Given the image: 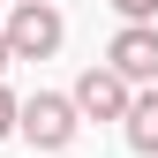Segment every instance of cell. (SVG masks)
Returning a JSON list of instances; mask_svg holds the SVG:
<instances>
[{
	"instance_id": "1",
	"label": "cell",
	"mask_w": 158,
	"mask_h": 158,
	"mask_svg": "<svg viewBox=\"0 0 158 158\" xmlns=\"http://www.w3.org/2000/svg\"><path fill=\"white\" fill-rule=\"evenodd\" d=\"M75 128H83V113H75L68 90H30L23 113H15V135L30 143V158H60L75 143Z\"/></svg>"
},
{
	"instance_id": "2",
	"label": "cell",
	"mask_w": 158,
	"mask_h": 158,
	"mask_svg": "<svg viewBox=\"0 0 158 158\" xmlns=\"http://www.w3.org/2000/svg\"><path fill=\"white\" fill-rule=\"evenodd\" d=\"M8 45H15V60H53V53L68 45V15L53 8V0H8Z\"/></svg>"
},
{
	"instance_id": "3",
	"label": "cell",
	"mask_w": 158,
	"mask_h": 158,
	"mask_svg": "<svg viewBox=\"0 0 158 158\" xmlns=\"http://www.w3.org/2000/svg\"><path fill=\"white\" fill-rule=\"evenodd\" d=\"M75 113H83V121H128V106H135V83H128V75H113L106 60H98V68H83V75H75Z\"/></svg>"
},
{
	"instance_id": "4",
	"label": "cell",
	"mask_w": 158,
	"mask_h": 158,
	"mask_svg": "<svg viewBox=\"0 0 158 158\" xmlns=\"http://www.w3.org/2000/svg\"><path fill=\"white\" fill-rule=\"evenodd\" d=\"M106 68L128 75L135 90H151V83H158V23H121L113 45H106Z\"/></svg>"
},
{
	"instance_id": "5",
	"label": "cell",
	"mask_w": 158,
	"mask_h": 158,
	"mask_svg": "<svg viewBox=\"0 0 158 158\" xmlns=\"http://www.w3.org/2000/svg\"><path fill=\"white\" fill-rule=\"evenodd\" d=\"M121 128H128V151H135V158H158V83L135 90V106H128Z\"/></svg>"
},
{
	"instance_id": "6",
	"label": "cell",
	"mask_w": 158,
	"mask_h": 158,
	"mask_svg": "<svg viewBox=\"0 0 158 158\" xmlns=\"http://www.w3.org/2000/svg\"><path fill=\"white\" fill-rule=\"evenodd\" d=\"M113 15H121V23H151V15H158V0H113Z\"/></svg>"
},
{
	"instance_id": "7",
	"label": "cell",
	"mask_w": 158,
	"mask_h": 158,
	"mask_svg": "<svg viewBox=\"0 0 158 158\" xmlns=\"http://www.w3.org/2000/svg\"><path fill=\"white\" fill-rule=\"evenodd\" d=\"M15 113H23V98H15L8 83H0V135H15Z\"/></svg>"
},
{
	"instance_id": "8",
	"label": "cell",
	"mask_w": 158,
	"mask_h": 158,
	"mask_svg": "<svg viewBox=\"0 0 158 158\" xmlns=\"http://www.w3.org/2000/svg\"><path fill=\"white\" fill-rule=\"evenodd\" d=\"M15 68V45H8V30H0V75H8Z\"/></svg>"
},
{
	"instance_id": "9",
	"label": "cell",
	"mask_w": 158,
	"mask_h": 158,
	"mask_svg": "<svg viewBox=\"0 0 158 158\" xmlns=\"http://www.w3.org/2000/svg\"><path fill=\"white\" fill-rule=\"evenodd\" d=\"M0 8H8V0H0Z\"/></svg>"
}]
</instances>
